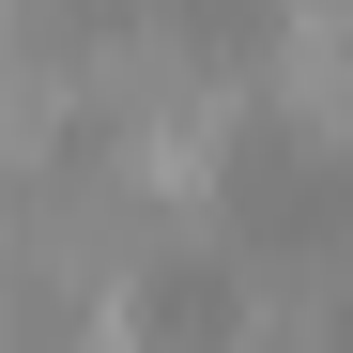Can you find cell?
I'll return each instance as SVG.
<instances>
[{"label": "cell", "instance_id": "cell-1", "mask_svg": "<svg viewBox=\"0 0 353 353\" xmlns=\"http://www.w3.org/2000/svg\"><path fill=\"white\" fill-rule=\"evenodd\" d=\"M261 108H276V139H292V154L353 169V0H276Z\"/></svg>", "mask_w": 353, "mask_h": 353}]
</instances>
